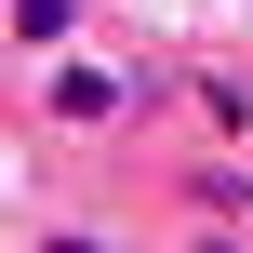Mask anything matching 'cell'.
I'll return each instance as SVG.
<instances>
[{"instance_id": "obj_1", "label": "cell", "mask_w": 253, "mask_h": 253, "mask_svg": "<svg viewBox=\"0 0 253 253\" xmlns=\"http://www.w3.org/2000/svg\"><path fill=\"white\" fill-rule=\"evenodd\" d=\"M120 107H133V80H120V67H93V53H67V67L40 80V120H67V133H107Z\"/></svg>"}, {"instance_id": "obj_2", "label": "cell", "mask_w": 253, "mask_h": 253, "mask_svg": "<svg viewBox=\"0 0 253 253\" xmlns=\"http://www.w3.org/2000/svg\"><path fill=\"white\" fill-rule=\"evenodd\" d=\"M187 200H200L213 227H253V160H200V173H187Z\"/></svg>"}, {"instance_id": "obj_3", "label": "cell", "mask_w": 253, "mask_h": 253, "mask_svg": "<svg viewBox=\"0 0 253 253\" xmlns=\"http://www.w3.org/2000/svg\"><path fill=\"white\" fill-rule=\"evenodd\" d=\"M187 93H200V120H213V133H253V80H240V67H200Z\"/></svg>"}, {"instance_id": "obj_4", "label": "cell", "mask_w": 253, "mask_h": 253, "mask_svg": "<svg viewBox=\"0 0 253 253\" xmlns=\"http://www.w3.org/2000/svg\"><path fill=\"white\" fill-rule=\"evenodd\" d=\"M67 27H80V0H13V40H27V53H53Z\"/></svg>"}, {"instance_id": "obj_5", "label": "cell", "mask_w": 253, "mask_h": 253, "mask_svg": "<svg viewBox=\"0 0 253 253\" xmlns=\"http://www.w3.org/2000/svg\"><path fill=\"white\" fill-rule=\"evenodd\" d=\"M200 253H253V240H240V227H200Z\"/></svg>"}]
</instances>
